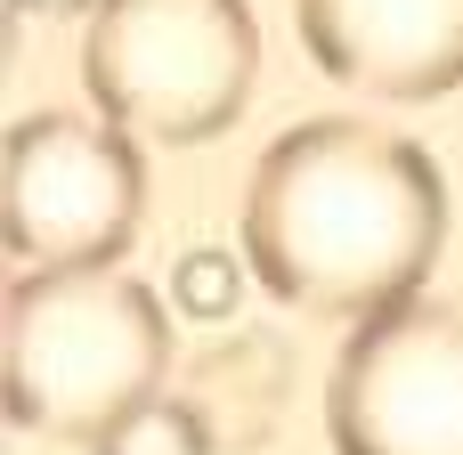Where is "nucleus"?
Segmentation results:
<instances>
[{
    "label": "nucleus",
    "instance_id": "f257e3e1",
    "mask_svg": "<svg viewBox=\"0 0 463 455\" xmlns=\"http://www.w3.org/2000/svg\"><path fill=\"white\" fill-rule=\"evenodd\" d=\"M236 252L285 309L383 318L415 301L448 252V179L431 147L374 114L293 122L244 179Z\"/></svg>",
    "mask_w": 463,
    "mask_h": 455
},
{
    "label": "nucleus",
    "instance_id": "f03ea898",
    "mask_svg": "<svg viewBox=\"0 0 463 455\" xmlns=\"http://www.w3.org/2000/svg\"><path fill=\"white\" fill-rule=\"evenodd\" d=\"M171 309L130 269H24L0 309V399L33 440L98 448L130 407L163 399Z\"/></svg>",
    "mask_w": 463,
    "mask_h": 455
},
{
    "label": "nucleus",
    "instance_id": "7ed1b4c3",
    "mask_svg": "<svg viewBox=\"0 0 463 455\" xmlns=\"http://www.w3.org/2000/svg\"><path fill=\"white\" fill-rule=\"evenodd\" d=\"M81 90L146 147H203L260 90V16L244 0H106L81 24Z\"/></svg>",
    "mask_w": 463,
    "mask_h": 455
},
{
    "label": "nucleus",
    "instance_id": "20e7f679",
    "mask_svg": "<svg viewBox=\"0 0 463 455\" xmlns=\"http://www.w3.org/2000/svg\"><path fill=\"white\" fill-rule=\"evenodd\" d=\"M146 220V155L106 114L41 106L0 147V244L24 269H106Z\"/></svg>",
    "mask_w": 463,
    "mask_h": 455
},
{
    "label": "nucleus",
    "instance_id": "39448f33",
    "mask_svg": "<svg viewBox=\"0 0 463 455\" xmlns=\"http://www.w3.org/2000/svg\"><path fill=\"white\" fill-rule=\"evenodd\" d=\"M334 455H463V301L358 318L326 383Z\"/></svg>",
    "mask_w": 463,
    "mask_h": 455
},
{
    "label": "nucleus",
    "instance_id": "423d86ee",
    "mask_svg": "<svg viewBox=\"0 0 463 455\" xmlns=\"http://www.w3.org/2000/svg\"><path fill=\"white\" fill-rule=\"evenodd\" d=\"M309 65L350 98L423 106L463 81V0H293Z\"/></svg>",
    "mask_w": 463,
    "mask_h": 455
},
{
    "label": "nucleus",
    "instance_id": "0eeeda50",
    "mask_svg": "<svg viewBox=\"0 0 463 455\" xmlns=\"http://www.w3.org/2000/svg\"><path fill=\"white\" fill-rule=\"evenodd\" d=\"M187 399L212 415L220 440L252 448V440H269V431L285 423V399H293V350L269 342V334H244V342H228V350H212V358L195 366V391H187Z\"/></svg>",
    "mask_w": 463,
    "mask_h": 455
},
{
    "label": "nucleus",
    "instance_id": "6e6552de",
    "mask_svg": "<svg viewBox=\"0 0 463 455\" xmlns=\"http://www.w3.org/2000/svg\"><path fill=\"white\" fill-rule=\"evenodd\" d=\"M90 455H220V431H212V415L195 399H171L163 391V399L130 407Z\"/></svg>",
    "mask_w": 463,
    "mask_h": 455
},
{
    "label": "nucleus",
    "instance_id": "1a4fd4ad",
    "mask_svg": "<svg viewBox=\"0 0 463 455\" xmlns=\"http://www.w3.org/2000/svg\"><path fill=\"white\" fill-rule=\"evenodd\" d=\"M252 285H260V277H252L244 252L195 244V252H179V269H171V309L195 318V326H220V318H236V301H244Z\"/></svg>",
    "mask_w": 463,
    "mask_h": 455
},
{
    "label": "nucleus",
    "instance_id": "9d476101",
    "mask_svg": "<svg viewBox=\"0 0 463 455\" xmlns=\"http://www.w3.org/2000/svg\"><path fill=\"white\" fill-rule=\"evenodd\" d=\"M16 8H24V16H57V24H65V16H81V24H90L106 0H16Z\"/></svg>",
    "mask_w": 463,
    "mask_h": 455
}]
</instances>
